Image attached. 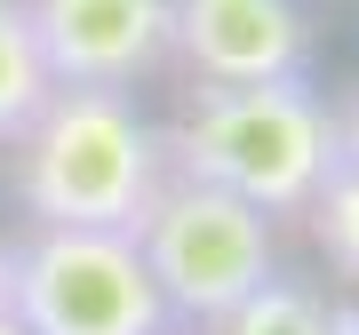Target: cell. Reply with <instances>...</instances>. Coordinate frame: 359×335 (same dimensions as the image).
<instances>
[{
  "instance_id": "obj_10",
  "label": "cell",
  "mask_w": 359,
  "mask_h": 335,
  "mask_svg": "<svg viewBox=\"0 0 359 335\" xmlns=\"http://www.w3.org/2000/svg\"><path fill=\"white\" fill-rule=\"evenodd\" d=\"M335 168H344V176H359V88L335 104Z\"/></svg>"
},
{
  "instance_id": "obj_3",
  "label": "cell",
  "mask_w": 359,
  "mask_h": 335,
  "mask_svg": "<svg viewBox=\"0 0 359 335\" xmlns=\"http://www.w3.org/2000/svg\"><path fill=\"white\" fill-rule=\"evenodd\" d=\"M136 256L152 271L168 320H216L224 327L271 280V216H256L231 192L168 176L136 224Z\"/></svg>"
},
{
  "instance_id": "obj_2",
  "label": "cell",
  "mask_w": 359,
  "mask_h": 335,
  "mask_svg": "<svg viewBox=\"0 0 359 335\" xmlns=\"http://www.w3.org/2000/svg\"><path fill=\"white\" fill-rule=\"evenodd\" d=\"M168 176L248 200L256 216H295L335 176V112L311 96V80L271 88H200L184 120L160 136Z\"/></svg>"
},
{
  "instance_id": "obj_7",
  "label": "cell",
  "mask_w": 359,
  "mask_h": 335,
  "mask_svg": "<svg viewBox=\"0 0 359 335\" xmlns=\"http://www.w3.org/2000/svg\"><path fill=\"white\" fill-rule=\"evenodd\" d=\"M48 64L32 48V25H25V0H0V144H16L32 128V112L48 104Z\"/></svg>"
},
{
  "instance_id": "obj_5",
  "label": "cell",
  "mask_w": 359,
  "mask_h": 335,
  "mask_svg": "<svg viewBox=\"0 0 359 335\" xmlns=\"http://www.w3.org/2000/svg\"><path fill=\"white\" fill-rule=\"evenodd\" d=\"M168 56H184L200 88L311 80V25L295 0H168Z\"/></svg>"
},
{
  "instance_id": "obj_12",
  "label": "cell",
  "mask_w": 359,
  "mask_h": 335,
  "mask_svg": "<svg viewBox=\"0 0 359 335\" xmlns=\"http://www.w3.org/2000/svg\"><path fill=\"white\" fill-rule=\"evenodd\" d=\"M0 335H25V327H16V320H8V311H0Z\"/></svg>"
},
{
  "instance_id": "obj_8",
  "label": "cell",
  "mask_w": 359,
  "mask_h": 335,
  "mask_svg": "<svg viewBox=\"0 0 359 335\" xmlns=\"http://www.w3.org/2000/svg\"><path fill=\"white\" fill-rule=\"evenodd\" d=\"M224 335H335V311L311 296V287H295V280L271 271L256 296L224 320Z\"/></svg>"
},
{
  "instance_id": "obj_13",
  "label": "cell",
  "mask_w": 359,
  "mask_h": 335,
  "mask_svg": "<svg viewBox=\"0 0 359 335\" xmlns=\"http://www.w3.org/2000/svg\"><path fill=\"white\" fill-rule=\"evenodd\" d=\"M335 335H359V320H335Z\"/></svg>"
},
{
  "instance_id": "obj_1",
  "label": "cell",
  "mask_w": 359,
  "mask_h": 335,
  "mask_svg": "<svg viewBox=\"0 0 359 335\" xmlns=\"http://www.w3.org/2000/svg\"><path fill=\"white\" fill-rule=\"evenodd\" d=\"M168 184L160 128L120 88H48L16 136V192L32 232H120L136 240L152 192Z\"/></svg>"
},
{
  "instance_id": "obj_11",
  "label": "cell",
  "mask_w": 359,
  "mask_h": 335,
  "mask_svg": "<svg viewBox=\"0 0 359 335\" xmlns=\"http://www.w3.org/2000/svg\"><path fill=\"white\" fill-rule=\"evenodd\" d=\"M8 280H16V247H0V311H8Z\"/></svg>"
},
{
  "instance_id": "obj_4",
  "label": "cell",
  "mask_w": 359,
  "mask_h": 335,
  "mask_svg": "<svg viewBox=\"0 0 359 335\" xmlns=\"http://www.w3.org/2000/svg\"><path fill=\"white\" fill-rule=\"evenodd\" d=\"M8 320L25 335H168V303L120 232H32L16 247Z\"/></svg>"
},
{
  "instance_id": "obj_6",
  "label": "cell",
  "mask_w": 359,
  "mask_h": 335,
  "mask_svg": "<svg viewBox=\"0 0 359 335\" xmlns=\"http://www.w3.org/2000/svg\"><path fill=\"white\" fill-rule=\"evenodd\" d=\"M32 48L56 88H120L168 56V0H25Z\"/></svg>"
},
{
  "instance_id": "obj_9",
  "label": "cell",
  "mask_w": 359,
  "mask_h": 335,
  "mask_svg": "<svg viewBox=\"0 0 359 335\" xmlns=\"http://www.w3.org/2000/svg\"><path fill=\"white\" fill-rule=\"evenodd\" d=\"M304 216H311V240L327 247V264L359 280V176H344V168H335L320 192H311Z\"/></svg>"
}]
</instances>
